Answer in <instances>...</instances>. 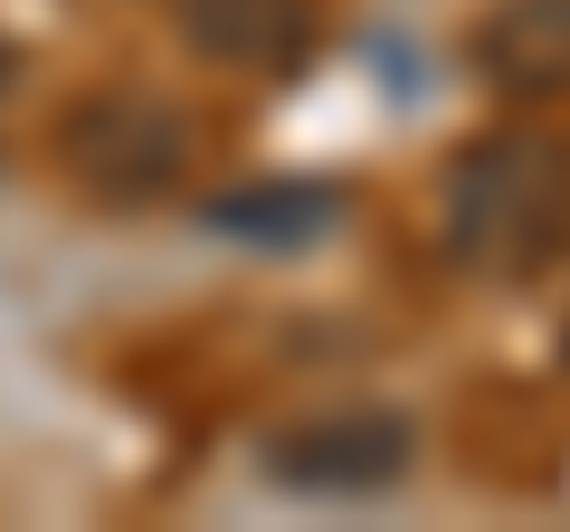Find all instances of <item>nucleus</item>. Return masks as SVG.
<instances>
[{"instance_id":"obj_3","label":"nucleus","mask_w":570,"mask_h":532,"mask_svg":"<svg viewBox=\"0 0 570 532\" xmlns=\"http://www.w3.org/2000/svg\"><path fill=\"white\" fill-rule=\"evenodd\" d=\"M419 466V418L409 410H324L266 447V475L295 494H381Z\"/></svg>"},{"instance_id":"obj_4","label":"nucleus","mask_w":570,"mask_h":532,"mask_svg":"<svg viewBox=\"0 0 570 532\" xmlns=\"http://www.w3.org/2000/svg\"><path fill=\"white\" fill-rule=\"evenodd\" d=\"M475 67L513 105H561L570 96V0H494L475 20Z\"/></svg>"},{"instance_id":"obj_2","label":"nucleus","mask_w":570,"mask_h":532,"mask_svg":"<svg viewBox=\"0 0 570 532\" xmlns=\"http://www.w3.org/2000/svg\"><path fill=\"white\" fill-rule=\"evenodd\" d=\"M58 162L77 171L96 200H153L190 171V115L142 86H105L58 124Z\"/></svg>"},{"instance_id":"obj_5","label":"nucleus","mask_w":570,"mask_h":532,"mask_svg":"<svg viewBox=\"0 0 570 532\" xmlns=\"http://www.w3.org/2000/svg\"><path fill=\"white\" fill-rule=\"evenodd\" d=\"M190 48L238 77H266V67H295L314 48V0H190L181 10Z\"/></svg>"},{"instance_id":"obj_6","label":"nucleus","mask_w":570,"mask_h":532,"mask_svg":"<svg viewBox=\"0 0 570 532\" xmlns=\"http://www.w3.org/2000/svg\"><path fill=\"white\" fill-rule=\"evenodd\" d=\"M561 371H570V314H561Z\"/></svg>"},{"instance_id":"obj_1","label":"nucleus","mask_w":570,"mask_h":532,"mask_svg":"<svg viewBox=\"0 0 570 532\" xmlns=\"http://www.w3.org/2000/svg\"><path fill=\"white\" fill-rule=\"evenodd\" d=\"M438 247L466 276H542L570 257V134L542 124H504L485 144H466L438 181Z\"/></svg>"}]
</instances>
